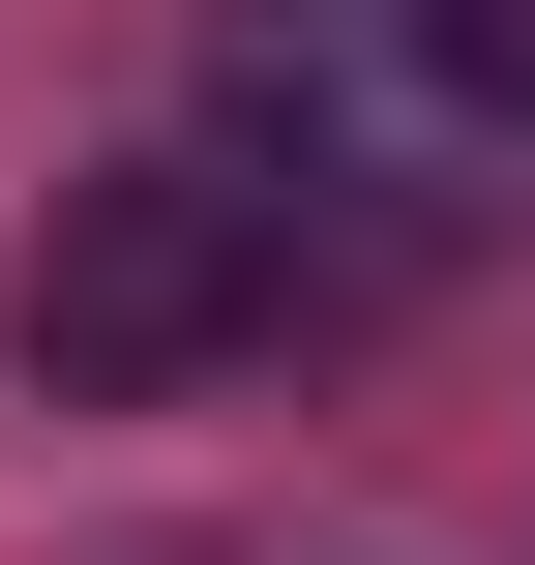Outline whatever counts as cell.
<instances>
[{"label": "cell", "mask_w": 535, "mask_h": 565, "mask_svg": "<svg viewBox=\"0 0 535 565\" xmlns=\"http://www.w3.org/2000/svg\"><path fill=\"white\" fill-rule=\"evenodd\" d=\"M208 149L268 179V238H506L535 209V0H208Z\"/></svg>", "instance_id": "6da1fadb"}, {"label": "cell", "mask_w": 535, "mask_h": 565, "mask_svg": "<svg viewBox=\"0 0 535 565\" xmlns=\"http://www.w3.org/2000/svg\"><path fill=\"white\" fill-rule=\"evenodd\" d=\"M0 328H30V387H60V417H119V387L268 358V328H298V238H268V179H238V149H119V179H60V209H30Z\"/></svg>", "instance_id": "7a4b0ae2"}]
</instances>
